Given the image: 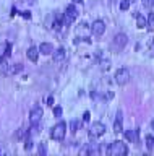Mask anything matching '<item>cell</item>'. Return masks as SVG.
<instances>
[{
  "instance_id": "4",
  "label": "cell",
  "mask_w": 154,
  "mask_h": 156,
  "mask_svg": "<svg viewBox=\"0 0 154 156\" xmlns=\"http://www.w3.org/2000/svg\"><path fill=\"white\" fill-rule=\"evenodd\" d=\"M127 42H128V36L127 34H123V33H118V34H115L114 39H112V49L115 52H120V51H123V47L127 46Z\"/></svg>"
},
{
  "instance_id": "10",
  "label": "cell",
  "mask_w": 154,
  "mask_h": 156,
  "mask_svg": "<svg viewBox=\"0 0 154 156\" xmlns=\"http://www.w3.org/2000/svg\"><path fill=\"white\" fill-rule=\"evenodd\" d=\"M123 117H122V111L117 112V117H115V122H114V132L115 133H122L123 132Z\"/></svg>"
},
{
  "instance_id": "28",
  "label": "cell",
  "mask_w": 154,
  "mask_h": 156,
  "mask_svg": "<svg viewBox=\"0 0 154 156\" xmlns=\"http://www.w3.org/2000/svg\"><path fill=\"white\" fill-rule=\"evenodd\" d=\"M2 55H3V54H2V51H0V60H2Z\"/></svg>"
},
{
  "instance_id": "12",
  "label": "cell",
  "mask_w": 154,
  "mask_h": 156,
  "mask_svg": "<svg viewBox=\"0 0 154 156\" xmlns=\"http://www.w3.org/2000/svg\"><path fill=\"white\" fill-rule=\"evenodd\" d=\"M39 52L44 55H50V54H54V46L50 42H42L39 46Z\"/></svg>"
},
{
  "instance_id": "23",
  "label": "cell",
  "mask_w": 154,
  "mask_h": 156,
  "mask_svg": "<svg viewBox=\"0 0 154 156\" xmlns=\"http://www.w3.org/2000/svg\"><path fill=\"white\" fill-rule=\"evenodd\" d=\"M89 117H91V114H89L88 111H86L84 114H83V120H84V122H88V120H89Z\"/></svg>"
},
{
  "instance_id": "16",
  "label": "cell",
  "mask_w": 154,
  "mask_h": 156,
  "mask_svg": "<svg viewBox=\"0 0 154 156\" xmlns=\"http://www.w3.org/2000/svg\"><path fill=\"white\" fill-rule=\"evenodd\" d=\"M146 148H148V151H154V136L152 135L146 136Z\"/></svg>"
},
{
  "instance_id": "15",
  "label": "cell",
  "mask_w": 154,
  "mask_h": 156,
  "mask_svg": "<svg viewBox=\"0 0 154 156\" xmlns=\"http://www.w3.org/2000/svg\"><path fill=\"white\" fill-rule=\"evenodd\" d=\"M146 24H148V20L143 16V15H138L136 13V26L138 28H146Z\"/></svg>"
},
{
  "instance_id": "22",
  "label": "cell",
  "mask_w": 154,
  "mask_h": 156,
  "mask_svg": "<svg viewBox=\"0 0 154 156\" xmlns=\"http://www.w3.org/2000/svg\"><path fill=\"white\" fill-rule=\"evenodd\" d=\"M39 153H41L42 156L46 154V145H44V143H41V145H39Z\"/></svg>"
},
{
  "instance_id": "17",
  "label": "cell",
  "mask_w": 154,
  "mask_h": 156,
  "mask_svg": "<svg viewBox=\"0 0 154 156\" xmlns=\"http://www.w3.org/2000/svg\"><path fill=\"white\" fill-rule=\"evenodd\" d=\"M148 31H154V13H149L148 16V24H146Z\"/></svg>"
},
{
  "instance_id": "5",
  "label": "cell",
  "mask_w": 154,
  "mask_h": 156,
  "mask_svg": "<svg viewBox=\"0 0 154 156\" xmlns=\"http://www.w3.org/2000/svg\"><path fill=\"white\" fill-rule=\"evenodd\" d=\"M114 80H115V83H117V85L125 86V85L130 81V70H128V68H125V67H123V68H118V70L115 72Z\"/></svg>"
},
{
  "instance_id": "13",
  "label": "cell",
  "mask_w": 154,
  "mask_h": 156,
  "mask_svg": "<svg viewBox=\"0 0 154 156\" xmlns=\"http://www.w3.org/2000/svg\"><path fill=\"white\" fill-rule=\"evenodd\" d=\"M123 135H125V138H127L130 143H136V141H138V130H136V129H135V130L123 132Z\"/></svg>"
},
{
  "instance_id": "20",
  "label": "cell",
  "mask_w": 154,
  "mask_h": 156,
  "mask_svg": "<svg viewBox=\"0 0 154 156\" xmlns=\"http://www.w3.org/2000/svg\"><path fill=\"white\" fill-rule=\"evenodd\" d=\"M143 7L144 8H152L154 7V0H141Z\"/></svg>"
},
{
  "instance_id": "1",
  "label": "cell",
  "mask_w": 154,
  "mask_h": 156,
  "mask_svg": "<svg viewBox=\"0 0 154 156\" xmlns=\"http://www.w3.org/2000/svg\"><path fill=\"white\" fill-rule=\"evenodd\" d=\"M128 153V146L120 140H115L109 145L107 148V154L109 156H125Z\"/></svg>"
},
{
  "instance_id": "6",
  "label": "cell",
  "mask_w": 154,
  "mask_h": 156,
  "mask_svg": "<svg viewBox=\"0 0 154 156\" xmlns=\"http://www.w3.org/2000/svg\"><path fill=\"white\" fill-rule=\"evenodd\" d=\"M89 138H99V136H102L105 133V125L102 122H94L93 125L89 127Z\"/></svg>"
},
{
  "instance_id": "3",
  "label": "cell",
  "mask_w": 154,
  "mask_h": 156,
  "mask_svg": "<svg viewBox=\"0 0 154 156\" xmlns=\"http://www.w3.org/2000/svg\"><path fill=\"white\" fill-rule=\"evenodd\" d=\"M78 8L75 7V3L68 5V7L65 8V13H63V18H62V23L63 24H71L73 21H76V18H78Z\"/></svg>"
},
{
  "instance_id": "21",
  "label": "cell",
  "mask_w": 154,
  "mask_h": 156,
  "mask_svg": "<svg viewBox=\"0 0 154 156\" xmlns=\"http://www.w3.org/2000/svg\"><path fill=\"white\" fill-rule=\"evenodd\" d=\"M54 115L55 117H62V107H54Z\"/></svg>"
},
{
  "instance_id": "11",
  "label": "cell",
  "mask_w": 154,
  "mask_h": 156,
  "mask_svg": "<svg viewBox=\"0 0 154 156\" xmlns=\"http://www.w3.org/2000/svg\"><path fill=\"white\" fill-rule=\"evenodd\" d=\"M101 151H102V150H101L99 146H96V145H88L86 148L81 150V154H99Z\"/></svg>"
},
{
  "instance_id": "24",
  "label": "cell",
  "mask_w": 154,
  "mask_h": 156,
  "mask_svg": "<svg viewBox=\"0 0 154 156\" xmlns=\"http://www.w3.org/2000/svg\"><path fill=\"white\" fill-rule=\"evenodd\" d=\"M149 49H151V51L154 52V37L151 39V41H149Z\"/></svg>"
},
{
  "instance_id": "9",
  "label": "cell",
  "mask_w": 154,
  "mask_h": 156,
  "mask_svg": "<svg viewBox=\"0 0 154 156\" xmlns=\"http://www.w3.org/2000/svg\"><path fill=\"white\" fill-rule=\"evenodd\" d=\"M52 58H54L55 63H62L67 58V49L65 47H59L57 51H54V54H52Z\"/></svg>"
},
{
  "instance_id": "2",
  "label": "cell",
  "mask_w": 154,
  "mask_h": 156,
  "mask_svg": "<svg viewBox=\"0 0 154 156\" xmlns=\"http://www.w3.org/2000/svg\"><path fill=\"white\" fill-rule=\"evenodd\" d=\"M65 135H67V124L65 122H57L50 130V138L57 140V141H62L65 138Z\"/></svg>"
},
{
  "instance_id": "14",
  "label": "cell",
  "mask_w": 154,
  "mask_h": 156,
  "mask_svg": "<svg viewBox=\"0 0 154 156\" xmlns=\"http://www.w3.org/2000/svg\"><path fill=\"white\" fill-rule=\"evenodd\" d=\"M39 51H37V47H29L28 49V52H26V55H28V58H29L31 62H37V57H39V54H37Z\"/></svg>"
},
{
  "instance_id": "29",
  "label": "cell",
  "mask_w": 154,
  "mask_h": 156,
  "mask_svg": "<svg viewBox=\"0 0 154 156\" xmlns=\"http://www.w3.org/2000/svg\"><path fill=\"white\" fill-rule=\"evenodd\" d=\"M130 2H135V0H130Z\"/></svg>"
},
{
  "instance_id": "8",
  "label": "cell",
  "mask_w": 154,
  "mask_h": 156,
  "mask_svg": "<svg viewBox=\"0 0 154 156\" xmlns=\"http://www.w3.org/2000/svg\"><path fill=\"white\" fill-rule=\"evenodd\" d=\"M91 33H93L94 36L101 37L105 33V23L102 21V20H96V21L93 23V26H91Z\"/></svg>"
},
{
  "instance_id": "19",
  "label": "cell",
  "mask_w": 154,
  "mask_h": 156,
  "mask_svg": "<svg viewBox=\"0 0 154 156\" xmlns=\"http://www.w3.org/2000/svg\"><path fill=\"white\" fill-rule=\"evenodd\" d=\"M130 5H132V2H130V0H122V2H120V10H128L130 8Z\"/></svg>"
},
{
  "instance_id": "27",
  "label": "cell",
  "mask_w": 154,
  "mask_h": 156,
  "mask_svg": "<svg viewBox=\"0 0 154 156\" xmlns=\"http://www.w3.org/2000/svg\"><path fill=\"white\" fill-rule=\"evenodd\" d=\"M83 0H73V3H81Z\"/></svg>"
},
{
  "instance_id": "26",
  "label": "cell",
  "mask_w": 154,
  "mask_h": 156,
  "mask_svg": "<svg viewBox=\"0 0 154 156\" xmlns=\"http://www.w3.org/2000/svg\"><path fill=\"white\" fill-rule=\"evenodd\" d=\"M47 102H49V106H50V104H52V102H54V98H52V96H50V98H49V99H47Z\"/></svg>"
},
{
  "instance_id": "18",
  "label": "cell",
  "mask_w": 154,
  "mask_h": 156,
  "mask_svg": "<svg viewBox=\"0 0 154 156\" xmlns=\"http://www.w3.org/2000/svg\"><path fill=\"white\" fill-rule=\"evenodd\" d=\"M80 127H81V122L80 120H71L70 122V130L73 132V133H76V132L80 130Z\"/></svg>"
},
{
  "instance_id": "7",
  "label": "cell",
  "mask_w": 154,
  "mask_h": 156,
  "mask_svg": "<svg viewBox=\"0 0 154 156\" xmlns=\"http://www.w3.org/2000/svg\"><path fill=\"white\" fill-rule=\"evenodd\" d=\"M42 115H44L42 107H39V106L33 107L31 112H29V120H31V124H39L41 119H42Z\"/></svg>"
},
{
  "instance_id": "25",
  "label": "cell",
  "mask_w": 154,
  "mask_h": 156,
  "mask_svg": "<svg viewBox=\"0 0 154 156\" xmlns=\"http://www.w3.org/2000/svg\"><path fill=\"white\" fill-rule=\"evenodd\" d=\"M21 15H23V16H25V18H31L29 12H21Z\"/></svg>"
}]
</instances>
